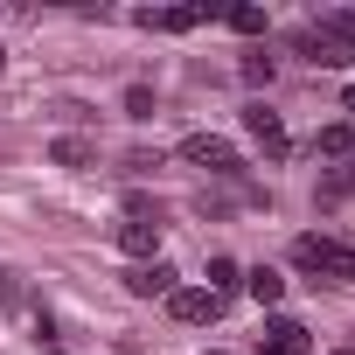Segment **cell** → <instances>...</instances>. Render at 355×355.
Instances as JSON below:
<instances>
[{
    "label": "cell",
    "instance_id": "ba28073f",
    "mask_svg": "<svg viewBox=\"0 0 355 355\" xmlns=\"http://www.w3.org/2000/svg\"><path fill=\"white\" fill-rule=\"evenodd\" d=\"M125 293H132V300H167V293H174V265H160V258H153V265H132V272H125Z\"/></svg>",
    "mask_w": 355,
    "mask_h": 355
},
{
    "label": "cell",
    "instance_id": "ffe728a7",
    "mask_svg": "<svg viewBox=\"0 0 355 355\" xmlns=\"http://www.w3.org/2000/svg\"><path fill=\"white\" fill-rule=\"evenodd\" d=\"M334 355H355V348H334Z\"/></svg>",
    "mask_w": 355,
    "mask_h": 355
},
{
    "label": "cell",
    "instance_id": "3957f363",
    "mask_svg": "<svg viewBox=\"0 0 355 355\" xmlns=\"http://www.w3.org/2000/svg\"><path fill=\"white\" fill-rule=\"evenodd\" d=\"M167 313L182 320V327H209V320L223 313V300H216L209 286H174V293H167Z\"/></svg>",
    "mask_w": 355,
    "mask_h": 355
},
{
    "label": "cell",
    "instance_id": "9a60e30c",
    "mask_svg": "<svg viewBox=\"0 0 355 355\" xmlns=\"http://www.w3.org/2000/svg\"><path fill=\"white\" fill-rule=\"evenodd\" d=\"M320 28H327V35H341V42L355 49V8H334V15H320Z\"/></svg>",
    "mask_w": 355,
    "mask_h": 355
},
{
    "label": "cell",
    "instance_id": "52a82bcc",
    "mask_svg": "<svg viewBox=\"0 0 355 355\" xmlns=\"http://www.w3.org/2000/svg\"><path fill=\"white\" fill-rule=\"evenodd\" d=\"M306 348H313V341H306V327H300V320H286V313H279V320H265V334H258V355H306Z\"/></svg>",
    "mask_w": 355,
    "mask_h": 355
},
{
    "label": "cell",
    "instance_id": "6da1fadb",
    "mask_svg": "<svg viewBox=\"0 0 355 355\" xmlns=\"http://www.w3.org/2000/svg\"><path fill=\"white\" fill-rule=\"evenodd\" d=\"M293 265L327 279V286H355V244H341V237H320V230L293 237Z\"/></svg>",
    "mask_w": 355,
    "mask_h": 355
},
{
    "label": "cell",
    "instance_id": "5b68a950",
    "mask_svg": "<svg viewBox=\"0 0 355 355\" xmlns=\"http://www.w3.org/2000/svg\"><path fill=\"white\" fill-rule=\"evenodd\" d=\"M244 132L265 146V160H286V153H293V139H286V125H279L272 105H244Z\"/></svg>",
    "mask_w": 355,
    "mask_h": 355
},
{
    "label": "cell",
    "instance_id": "d6986e66",
    "mask_svg": "<svg viewBox=\"0 0 355 355\" xmlns=\"http://www.w3.org/2000/svg\"><path fill=\"white\" fill-rule=\"evenodd\" d=\"M0 300H8V272H0Z\"/></svg>",
    "mask_w": 355,
    "mask_h": 355
},
{
    "label": "cell",
    "instance_id": "4fadbf2b",
    "mask_svg": "<svg viewBox=\"0 0 355 355\" xmlns=\"http://www.w3.org/2000/svg\"><path fill=\"white\" fill-rule=\"evenodd\" d=\"M237 286H244V265H237V258H209V293H216V300H230Z\"/></svg>",
    "mask_w": 355,
    "mask_h": 355
},
{
    "label": "cell",
    "instance_id": "7a4b0ae2",
    "mask_svg": "<svg viewBox=\"0 0 355 355\" xmlns=\"http://www.w3.org/2000/svg\"><path fill=\"white\" fill-rule=\"evenodd\" d=\"M182 160H196V167H209V174H230V182L244 174V153H237L230 139H216V132H189V139H182Z\"/></svg>",
    "mask_w": 355,
    "mask_h": 355
},
{
    "label": "cell",
    "instance_id": "8fae6325",
    "mask_svg": "<svg viewBox=\"0 0 355 355\" xmlns=\"http://www.w3.org/2000/svg\"><path fill=\"white\" fill-rule=\"evenodd\" d=\"M49 160H56V167H91V160H98V146H91V139H77V132H63V139L49 146Z\"/></svg>",
    "mask_w": 355,
    "mask_h": 355
},
{
    "label": "cell",
    "instance_id": "e0dca14e",
    "mask_svg": "<svg viewBox=\"0 0 355 355\" xmlns=\"http://www.w3.org/2000/svg\"><path fill=\"white\" fill-rule=\"evenodd\" d=\"M125 119H153V91H146V84L125 91Z\"/></svg>",
    "mask_w": 355,
    "mask_h": 355
},
{
    "label": "cell",
    "instance_id": "2e32d148",
    "mask_svg": "<svg viewBox=\"0 0 355 355\" xmlns=\"http://www.w3.org/2000/svg\"><path fill=\"white\" fill-rule=\"evenodd\" d=\"M244 84H272V56H265V49L244 56Z\"/></svg>",
    "mask_w": 355,
    "mask_h": 355
},
{
    "label": "cell",
    "instance_id": "9c48e42d",
    "mask_svg": "<svg viewBox=\"0 0 355 355\" xmlns=\"http://www.w3.org/2000/svg\"><path fill=\"white\" fill-rule=\"evenodd\" d=\"M119 251H125V258H139V265H153V251H160V223L125 216V223H119Z\"/></svg>",
    "mask_w": 355,
    "mask_h": 355
},
{
    "label": "cell",
    "instance_id": "7c38bea8",
    "mask_svg": "<svg viewBox=\"0 0 355 355\" xmlns=\"http://www.w3.org/2000/svg\"><path fill=\"white\" fill-rule=\"evenodd\" d=\"M313 153H327V160H355V125H320Z\"/></svg>",
    "mask_w": 355,
    "mask_h": 355
},
{
    "label": "cell",
    "instance_id": "5bb4252c",
    "mask_svg": "<svg viewBox=\"0 0 355 355\" xmlns=\"http://www.w3.org/2000/svg\"><path fill=\"white\" fill-rule=\"evenodd\" d=\"M223 21L237 35H265V8H251V0H244V8H223Z\"/></svg>",
    "mask_w": 355,
    "mask_h": 355
},
{
    "label": "cell",
    "instance_id": "ac0fdd59",
    "mask_svg": "<svg viewBox=\"0 0 355 355\" xmlns=\"http://www.w3.org/2000/svg\"><path fill=\"white\" fill-rule=\"evenodd\" d=\"M341 105H348V119H355V84H348V91H341Z\"/></svg>",
    "mask_w": 355,
    "mask_h": 355
},
{
    "label": "cell",
    "instance_id": "30bf717a",
    "mask_svg": "<svg viewBox=\"0 0 355 355\" xmlns=\"http://www.w3.org/2000/svg\"><path fill=\"white\" fill-rule=\"evenodd\" d=\"M244 293H251L258 306H279V300H286V279H279L272 265H258V272H244Z\"/></svg>",
    "mask_w": 355,
    "mask_h": 355
},
{
    "label": "cell",
    "instance_id": "44dd1931",
    "mask_svg": "<svg viewBox=\"0 0 355 355\" xmlns=\"http://www.w3.org/2000/svg\"><path fill=\"white\" fill-rule=\"evenodd\" d=\"M0 63H8V49H0Z\"/></svg>",
    "mask_w": 355,
    "mask_h": 355
},
{
    "label": "cell",
    "instance_id": "8992f818",
    "mask_svg": "<svg viewBox=\"0 0 355 355\" xmlns=\"http://www.w3.org/2000/svg\"><path fill=\"white\" fill-rule=\"evenodd\" d=\"M132 21H139L146 35H189V28H196V21H209V15H202V8H139Z\"/></svg>",
    "mask_w": 355,
    "mask_h": 355
},
{
    "label": "cell",
    "instance_id": "277c9868",
    "mask_svg": "<svg viewBox=\"0 0 355 355\" xmlns=\"http://www.w3.org/2000/svg\"><path fill=\"white\" fill-rule=\"evenodd\" d=\"M293 49H300L306 63H320V70H341V63H348V42H341V35H327L320 21H306V28L293 35Z\"/></svg>",
    "mask_w": 355,
    "mask_h": 355
}]
</instances>
